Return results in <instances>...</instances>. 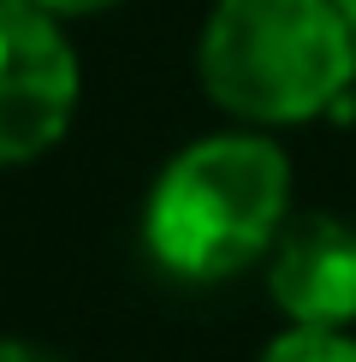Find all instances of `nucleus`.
I'll list each match as a JSON object with an SVG mask.
<instances>
[{
    "label": "nucleus",
    "instance_id": "obj_3",
    "mask_svg": "<svg viewBox=\"0 0 356 362\" xmlns=\"http://www.w3.org/2000/svg\"><path fill=\"white\" fill-rule=\"evenodd\" d=\"M78 107V54L54 12L0 0V167L54 148Z\"/></svg>",
    "mask_w": 356,
    "mask_h": 362
},
{
    "label": "nucleus",
    "instance_id": "obj_1",
    "mask_svg": "<svg viewBox=\"0 0 356 362\" xmlns=\"http://www.w3.org/2000/svg\"><path fill=\"white\" fill-rule=\"evenodd\" d=\"M285 196L291 167L267 137H202L155 178L143 244L172 279H232L285 232Z\"/></svg>",
    "mask_w": 356,
    "mask_h": 362
},
{
    "label": "nucleus",
    "instance_id": "obj_4",
    "mask_svg": "<svg viewBox=\"0 0 356 362\" xmlns=\"http://www.w3.org/2000/svg\"><path fill=\"white\" fill-rule=\"evenodd\" d=\"M267 291L291 327L338 333L356 321V232L333 214L285 220L267 250Z\"/></svg>",
    "mask_w": 356,
    "mask_h": 362
},
{
    "label": "nucleus",
    "instance_id": "obj_7",
    "mask_svg": "<svg viewBox=\"0 0 356 362\" xmlns=\"http://www.w3.org/2000/svg\"><path fill=\"white\" fill-rule=\"evenodd\" d=\"M0 362H66V356L42 351V344H24V339H0Z\"/></svg>",
    "mask_w": 356,
    "mask_h": 362
},
{
    "label": "nucleus",
    "instance_id": "obj_5",
    "mask_svg": "<svg viewBox=\"0 0 356 362\" xmlns=\"http://www.w3.org/2000/svg\"><path fill=\"white\" fill-rule=\"evenodd\" d=\"M261 362H356V344L345 333H321V327H291L285 339L267 344Z\"/></svg>",
    "mask_w": 356,
    "mask_h": 362
},
{
    "label": "nucleus",
    "instance_id": "obj_2",
    "mask_svg": "<svg viewBox=\"0 0 356 362\" xmlns=\"http://www.w3.org/2000/svg\"><path fill=\"white\" fill-rule=\"evenodd\" d=\"M196 71L232 119L303 125L350 89L356 36L333 0H220Z\"/></svg>",
    "mask_w": 356,
    "mask_h": 362
},
{
    "label": "nucleus",
    "instance_id": "obj_6",
    "mask_svg": "<svg viewBox=\"0 0 356 362\" xmlns=\"http://www.w3.org/2000/svg\"><path fill=\"white\" fill-rule=\"evenodd\" d=\"M30 6L54 12V18H83V12H101V6H119V0H30Z\"/></svg>",
    "mask_w": 356,
    "mask_h": 362
},
{
    "label": "nucleus",
    "instance_id": "obj_8",
    "mask_svg": "<svg viewBox=\"0 0 356 362\" xmlns=\"http://www.w3.org/2000/svg\"><path fill=\"white\" fill-rule=\"evenodd\" d=\"M338 12H345V24H350V36H356V0H333Z\"/></svg>",
    "mask_w": 356,
    "mask_h": 362
}]
</instances>
